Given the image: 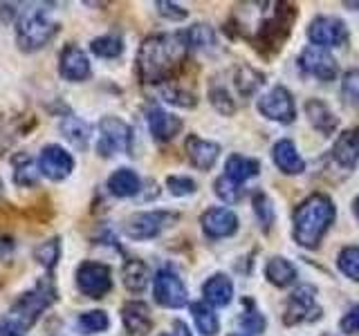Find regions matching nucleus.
I'll use <instances>...</instances> for the list:
<instances>
[{"mask_svg": "<svg viewBox=\"0 0 359 336\" xmlns=\"http://www.w3.org/2000/svg\"><path fill=\"white\" fill-rule=\"evenodd\" d=\"M166 188H168V193L175 195V197H187V195H194L196 193L198 184L191 177L171 175V177H166Z\"/></svg>", "mask_w": 359, "mask_h": 336, "instance_id": "a19ab883", "label": "nucleus"}, {"mask_svg": "<svg viewBox=\"0 0 359 336\" xmlns=\"http://www.w3.org/2000/svg\"><path fill=\"white\" fill-rule=\"evenodd\" d=\"M121 321L126 332L133 336H146L153 328L151 309L142 300H128L126 305L121 307Z\"/></svg>", "mask_w": 359, "mask_h": 336, "instance_id": "6ab92c4d", "label": "nucleus"}, {"mask_svg": "<svg viewBox=\"0 0 359 336\" xmlns=\"http://www.w3.org/2000/svg\"><path fill=\"white\" fill-rule=\"evenodd\" d=\"M254 216L261 224V229L267 233L272 229V224L276 220V213H274V206H272V200H269L263 190H256L254 193Z\"/></svg>", "mask_w": 359, "mask_h": 336, "instance_id": "c9c22d12", "label": "nucleus"}, {"mask_svg": "<svg viewBox=\"0 0 359 336\" xmlns=\"http://www.w3.org/2000/svg\"><path fill=\"white\" fill-rule=\"evenodd\" d=\"M146 123H149V130L157 141H171L184 128L182 119L160 106H151L146 110Z\"/></svg>", "mask_w": 359, "mask_h": 336, "instance_id": "dca6fc26", "label": "nucleus"}, {"mask_svg": "<svg viewBox=\"0 0 359 336\" xmlns=\"http://www.w3.org/2000/svg\"><path fill=\"white\" fill-rule=\"evenodd\" d=\"M108 190L121 200L133 197L142 190V179L133 168H117V171L108 177Z\"/></svg>", "mask_w": 359, "mask_h": 336, "instance_id": "5701e85b", "label": "nucleus"}, {"mask_svg": "<svg viewBox=\"0 0 359 336\" xmlns=\"http://www.w3.org/2000/svg\"><path fill=\"white\" fill-rule=\"evenodd\" d=\"M41 179V171H39V164L32 162L29 157L25 160H20L14 168V184L16 186H25V188H32L36 186Z\"/></svg>", "mask_w": 359, "mask_h": 336, "instance_id": "e433bc0d", "label": "nucleus"}, {"mask_svg": "<svg viewBox=\"0 0 359 336\" xmlns=\"http://www.w3.org/2000/svg\"><path fill=\"white\" fill-rule=\"evenodd\" d=\"M299 67L308 76H314L319 78V81H334L337 74H339V65H337L334 56L323 50V48H306L301 54H299Z\"/></svg>", "mask_w": 359, "mask_h": 336, "instance_id": "ddd939ff", "label": "nucleus"}, {"mask_svg": "<svg viewBox=\"0 0 359 336\" xmlns=\"http://www.w3.org/2000/svg\"><path fill=\"white\" fill-rule=\"evenodd\" d=\"M184 153L189 157V162L194 164L198 171H211L213 164L220 157V144L202 139L198 134H189L184 139Z\"/></svg>", "mask_w": 359, "mask_h": 336, "instance_id": "f3484780", "label": "nucleus"}, {"mask_svg": "<svg viewBox=\"0 0 359 336\" xmlns=\"http://www.w3.org/2000/svg\"><path fill=\"white\" fill-rule=\"evenodd\" d=\"M160 336H191V332H189V328L182 323V321H175L173 323V328H171V332H164V334H160Z\"/></svg>", "mask_w": 359, "mask_h": 336, "instance_id": "49530a36", "label": "nucleus"}, {"mask_svg": "<svg viewBox=\"0 0 359 336\" xmlns=\"http://www.w3.org/2000/svg\"><path fill=\"white\" fill-rule=\"evenodd\" d=\"M155 7H157V14H160L162 18H168V20H184L189 16L187 7L171 3V0H157Z\"/></svg>", "mask_w": 359, "mask_h": 336, "instance_id": "37998d69", "label": "nucleus"}, {"mask_svg": "<svg viewBox=\"0 0 359 336\" xmlns=\"http://www.w3.org/2000/svg\"><path fill=\"white\" fill-rule=\"evenodd\" d=\"M0 195H3V182H0Z\"/></svg>", "mask_w": 359, "mask_h": 336, "instance_id": "3c124183", "label": "nucleus"}, {"mask_svg": "<svg viewBox=\"0 0 359 336\" xmlns=\"http://www.w3.org/2000/svg\"><path fill=\"white\" fill-rule=\"evenodd\" d=\"M238 216L231 209L224 206H211L200 216V227L205 231L207 238L220 240V238H229L236 231H238Z\"/></svg>", "mask_w": 359, "mask_h": 336, "instance_id": "4468645a", "label": "nucleus"}, {"mask_svg": "<svg viewBox=\"0 0 359 336\" xmlns=\"http://www.w3.org/2000/svg\"><path fill=\"white\" fill-rule=\"evenodd\" d=\"M337 267H339V272L351 278L353 283H359V246L357 244H348L339 251L337 255Z\"/></svg>", "mask_w": 359, "mask_h": 336, "instance_id": "f704fd0d", "label": "nucleus"}, {"mask_svg": "<svg viewBox=\"0 0 359 336\" xmlns=\"http://www.w3.org/2000/svg\"><path fill=\"white\" fill-rule=\"evenodd\" d=\"M355 211H357V216H359V200H357V206H355Z\"/></svg>", "mask_w": 359, "mask_h": 336, "instance_id": "09e8293b", "label": "nucleus"}, {"mask_svg": "<svg viewBox=\"0 0 359 336\" xmlns=\"http://www.w3.org/2000/svg\"><path fill=\"white\" fill-rule=\"evenodd\" d=\"M59 72L65 81L72 83H81L93 74V67H90V59L88 54L79 48V45H65L61 56H59Z\"/></svg>", "mask_w": 359, "mask_h": 336, "instance_id": "2eb2a0df", "label": "nucleus"}, {"mask_svg": "<svg viewBox=\"0 0 359 336\" xmlns=\"http://www.w3.org/2000/svg\"><path fill=\"white\" fill-rule=\"evenodd\" d=\"M233 298V283L227 274H213L202 285V300L211 307H227Z\"/></svg>", "mask_w": 359, "mask_h": 336, "instance_id": "412c9836", "label": "nucleus"}, {"mask_svg": "<svg viewBox=\"0 0 359 336\" xmlns=\"http://www.w3.org/2000/svg\"><path fill=\"white\" fill-rule=\"evenodd\" d=\"M341 97L348 106L359 108V70H351L344 74L341 81Z\"/></svg>", "mask_w": 359, "mask_h": 336, "instance_id": "79ce46f5", "label": "nucleus"}, {"mask_svg": "<svg viewBox=\"0 0 359 336\" xmlns=\"http://www.w3.org/2000/svg\"><path fill=\"white\" fill-rule=\"evenodd\" d=\"M153 296L162 307L180 309L189 302V289L171 267H164L153 278Z\"/></svg>", "mask_w": 359, "mask_h": 336, "instance_id": "6e6552de", "label": "nucleus"}, {"mask_svg": "<svg viewBox=\"0 0 359 336\" xmlns=\"http://www.w3.org/2000/svg\"><path fill=\"white\" fill-rule=\"evenodd\" d=\"M76 287L88 298H104L112 289L110 267L97 260H86L76 269Z\"/></svg>", "mask_w": 359, "mask_h": 336, "instance_id": "1a4fd4ad", "label": "nucleus"}, {"mask_svg": "<svg viewBox=\"0 0 359 336\" xmlns=\"http://www.w3.org/2000/svg\"><path fill=\"white\" fill-rule=\"evenodd\" d=\"M339 330L346 336H359V305L348 309V314L339 321Z\"/></svg>", "mask_w": 359, "mask_h": 336, "instance_id": "c03bdc74", "label": "nucleus"}, {"mask_svg": "<svg viewBox=\"0 0 359 336\" xmlns=\"http://www.w3.org/2000/svg\"><path fill=\"white\" fill-rule=\"evenodd\" d=\"M189 52L184 31L175 34H153L144 38L137 52V74L142 83H164L168 81Z\"/></svg>", "mask_w": 359, "mask_h": 336, "instance_id": "f257e3e1", "label": "nucleus"}, {"mask_svg": "<svg viewBox=\"0 0 359 336\" xmlns=\"http://www.w3.org/2000/svg\"><path fill=\"white\" fill-rule=\"evenodd\" d=\"M187 43H189V50H211L213 45H216V31H213V27L209 25H200V22H196V25H191L187 31Z\"/></svg>", "mask_w": 359, "mask_h": 336, "instance_id": "72a5a7b5", "label": "nucleus"}, {"mask_svg": "<svg viewBox=\"0 0 359 336\" xmlns=\"http://www.w3.org/2000/svg\"><path fill=\"white\" fill-rule=\"evenodd\" d=\"M344 7H348V9H355V11H359V3H353V0H346V3H344Z\"/></svg>", "mask_w": 359, "mask_h": 336, "instance_id": "de8ad7c7", "label": "nucleus"}, {"mask_svg": "<svg viewBox=\"0 0 359 336\" xmlns=\"http://www.w3.org/2000/svg\"><path fill=\"white\" fill-rule=\"evenodd\" d=\"M229 336H245V334H238V332H236V334H229Z\"/></svg>", "mask_w": 359, "mask_h": 336, "instance_id": "8fccbe9b", "label": "nucleus"}, {"mask_svg": "<svg viewBox=\"0 0 359 336\" xmlns=\"http://www.w3.org/2000/svg\"><path fill=\"white\" fill-rule=\"evenodd\" d=\"M110 328V318L104 309H90V312H83L81 316L76 318V330L79 334L83 336H90V334H101Z\"/></svg>", "mask_w": 359, "mask_h": 336, "instance_id": "c756f323", "label": "nucleus"}, {"mask_svg": "<svg viewBox=\"0 0 359 336\" xmlns=\"http://www.w3.org/2000/svg\"><path fill=\"white\" fill-rule=\"evenodd\" d=\"M90 52L99 56V59H117L123 52V41L117 34H104V36L90 41Z\"/></svg>", "mask_w": 359, "mask_h": 336, "instance_id": "7c9ffc66", "label": "nucleus"}, {"mask_svg": "<svg viewBox=\"0 0 359 336\" xmlns=\"http://www.w3.org/2000/svg\"><path fill=\"white\" fill-rule=\"evenodd\" d=\"M272 162L283 175H301L306 171V162H303L297 144L292 139H278L272 146Z\"/></svg>", "mask_w": 359, "mask_h": 336, "instance_id": "a211bd4d", "label": "nucleus"}, {"mask_svg": "<svg viewBox=\"0 0 359 336\" xmlns=\"http://www.w3.org/2000/svg\"><path fill=\"white\" fill-rule=\"evenodd\" d=\"M306 115L308 121L314 130H319L321 134H332L337 128H339V117L328 108V104H323L321 99H308L306 101Z\"/></svg>", "mask_w": 359, "mask_h": 336, "instance_id": "4be33fe9", "label": "nucleus"}, {"mask_svg": "<svg viewBox=\"0 0 359 336\" xmlns=\"http://www.w3.org/2000/svg\"><path fill=\"white\" fill-rule=\"evenodd\" d=\"M297 267L292 265L287 258L283 255H274V258H269L267 265H265V278L272 283L274 287H290L292 283L297 280Z\"/></svg>", "mask_w": 359, "mask_h": 336, "instance_id": "a878e982", "label": "nucleus"}, {"mask_svg": "<svg viewBox=\"0 0 359 336\" xmlns=\"http://www.w3.org/2000/svg\"><path fill=\"white\" fill-rule=\"evenodd\" d=\"M256 108L265 119L276 121V123H292L297 119L294 97H292V92L283 85H274L272 90H267V92L258 99Z\"/></svg>", "mask_w": 359, "mask_h": 336, "instance_id": "9b49d317", "label": "nucleus"}, {"mask_svg": "<svg viewBox=\"0 0 359 336\" xmlns=\"http://www.w3.org/2000/svg\"><path fill=\"white\" fill-rule=\"evenodd\" d=\"M319 318H321V307L317 305V287L299 285L285 302L283 323L299 325V323H312Z\"/></svg>", "mask_w": 359, "mask_h": 336, "instance_id": "0eeeda50", "label": "nucleus"}, {"mask_svg": "<svg viewBox=\"0 0 359 336\" xmlns=\"http://www.w3.org/2000/svg\"><path fill=\"white\" fill-rule=\"evenodd\" d=\"M337 218L334 202L323 193H312L294 209L292 216V235L303 249H317L323 235L330 231Z\"/></svg>", "mask_w": 359, "mask_h": 336, "instance_id": "f03ea898", "label": "nucleus"}, {"mask_svg": "<svg viewBox=\"0 0 359 336\" xmlns=\"http://www.w3.org/2000/svg\"><path fill=\"white\" fill-rule=\"evenodd\" d=\"M121 278H123V287L133 291V294H140V291L149 287V278H151L149 265L140 260V258H130V260L123 265Z\"/></svg>", "mask_w": 359, "mask_h": 336, "instance_id": "bb28decb", "label": "nucleus"}, {"mask_svg": "<svg viewBox=\"0 0 359 336\" xmlns=\"http://www.w3.org/2000/svg\"><path fill=\"white\" fill-rule=\"evenodd\" d=\"M0 336H27V330L9 316H3L0 318Z\"/></svg>", "mask_w": 359, "mask_h": 336, "instance_id": "a18cd8bd", "label": "nucleus"}, {"mask_svg": "<svg viewBox=\"0 0 359 336\" xmlns=\"http://www.w3.org/2000/svg\"><path fill=\"white\" fill-rule=\"evenodd\" d=\"M56 34L59 25L50 20L45 9H25L20 11L16 22V45L22 52H39L48 45Z\"/></svg>", "mask_w": 359, "mask_h": 336, "instance_id": "20e7f679", "label": "nucleus"}, {"mask_svg": "<svg viewBox=\"0 0 359 336\" xmlns=\"http://www.w3.org/2000/svg\"><path fill=\"white\" fill-rule=\"evenodd\" d=\"M133 144V128L119 117H104L99 121V139L97 153L101 157H115L119 153H128Z\"/></svg>", "mask_w": 359, "mask_h": 336, "instance_id": "423d86ee", "label": "nucleus"}, {"mask_svg": "<svg viewBox=\"0 0 359 336\" xmlns=\"http://www.w3.org/2000/svg\"><path fill=\"white\" fill-rule=\"evenodd\" d=\"M258 173H261V164H258V160H252V157L236 153L229 155V160L224 162V177H229L236 184H245L247 179L256 177Z\"/></svg>", "mask_w": 359, "mask_h": 336, "instance_id": "b1692460", "label": "nucleus"}, {"mask_svg": "<svg viewBox=\"0 0 359 336\" xmlns=\"http://www.w3.org/2000/svg\"><path fill=\"white\" fill-rule=\"evenodd\" d=\"M332 160L346 171H355L359 164V128L341 132L332 146Z\"/></svg>", "mask_w": 359, "mask_h": 336, "instance_id": "aec40b11", "label": "nucleus"}, {"mask_svg": "<svg viewBox=\"0 0 359 336\" xmlns=\"http://www.w3.org/2000/svg\"><path fill=\"white\" fill-rule=\"evenodd\" d=\"M59 130L65 137V141L72 144L79 150H86L88 144H90V137H93V128H90V123L83 121L81 117H74V115H67L61 121Z\"/></svg>", "mask_w": 359, "mask_h": 336, "instance_id": "393cba45", "label": "nucleus"}, {"mask_svg": "<svg viewBox=\"0 0 359 336\" xmlns=\"http://www.w3.org/2000/svg\"><path fill=\"white\" fill-rule=\"evenodd\" d=\"M209 101H211V106L216 108L220 115H233L236 112V104H233V99L231 94L227 92V88H224L222 83H211L209 85Z\"/></svg>", "mask_w": 359, "mask_h": 336, "instance_id": "58836bf2", "label": "nucleus"}, {"mask_svg": "<svg viewBox=\"0 0 359 336\" xmlns=\"http://www.w3.org/2000/svg\"><path fill=\"white\" fill-rule=\"evenodd\" d=\"M39 171L52 182H63L74 171V157L59 144H48L39 153Z\"/></svg>", "mask_w": 359, "mask_h": 336, "instance_id": "f8f14e48", "label": "nucleus"}, {"mask_svg": "<svg viewBox=\"0 0 359 336\" xmlns=\"http://www.w3.org/2000/svg\"><path fill=\"white\" fill-rule=\"evenodd\" d=\"M59 258H61V238H50L34 249V260L45 269L48 276L54 272L56 265H59Z\"/></svg>", "mask_w": 359, "mask_h": 336, "instance_id": "c85d7f7f", "label": "nucleus"}, {"mask_svg": "<svg viewBox=\"0 0 359 336\" xmlns=\"http://www.w3.org/2000/svg\"><path fill=\"white\" fill-rule=\"evenodd\" d=\"M213 190H216V195L224 202V204H236V202H241L243 195H245L243 184H236V182H231L229 177H224V175L213 182Z\"/></svg>", "mask_w": 359, "mask_h": 336, "instance_id": "4c0bfd02", "label": "nucleus"}, {"mask_svg": "<svg viewBox=\"0 0 359 336\" xmlns=\"http://www.w3.org/2000/svg\"><path fill=\"white\" fill-rule=\"evenodd\" d=\"M308 38L314 48H341V45L348 43L351 38V31H348L346 22L341 18L334 16H317L314 20H310L308 25Z\"/></svg>", "mask_w": 359, "mask_h": 336, "instance_id": "9d476101", "label": "nucleus"}, {"mask_svg": "<svg viewBox=\"0 0 359 336\" xmlns=\"http://www.w3.org/2000/svg\"><path fill=\"white\" fill-rule=\"evenodd\" d=\"M267 328V321L261 312H258V307L254 305V302L250 298H245V312L241 316V330L245 332V336H261Z\"/></svg>", "mask_w": 359, "mask_h": 336, "instance_id": "2f4dec72", "label": "nucleus"}, {"mask_svg": "<svg viewBox=\"0 0 359 336\" xmlns=\"http://www.w3.org/2000/svg\"><path fill=\"white\" fill-rule=\"evenodd\" d=\"M180 213L175 211H140L123 222V233L130 240H153L166 229H171L173 224H177Z\"/></svg>", "mask_w": 359, "mask_h": 336, "instance_id": "39448f33", "label": "nucleus"}, {"mask_svg": "<svg viewBox=\"0 0 359 336\" xmlns=\"http://www.w3.org/2000/svg\"><path fill=\"white\" fill-rule=\"evenodd\" d=\"M191 316H194L196 328L202 336H216L220 332V318L209 302L205 300L191 302Z\"/></svg>", "mask_w": 359, "mask_h": 336, "instance_id": "cd10ccee", "label": "nucleus"}, {"mask_svg": "<svg viewBox=\"0 0 359 336\" xmlns=\"http://www.w3.org/2000/svg\"><path fill=\"white\" fill-rule=\"evenodd\" d=\"M263 74L254 70L252 65H241L238 70H236V76H233V81H236V88H238V92L243 97H252L258 88L263 85Z\"/></svg>", "mask_w": 359, "mask_h": 336, "instance_id": "473e14b6", "label": "nucleus"}, {"mask_svg": "<svg viewBox=\"0 0 359 336\" xmlns=\"http://www.w3.org/2000/svg\"><path fill=\"white\" fill-rule=\"evenodd\" d=\"M52 302H56V285L52 283L50 276H43L32 289L22 291V294L11 302L7 316L11 321H16L18 325H22L25 330H29Z\"/></svg>", "mask_w": 359, "mask_h": 336, "instance_id": "7ed1b4c3", "label": "nucleus"}, {"mask_svg": "<svg viewBox=\"0 0 359 336\" xmlns=\"http://www.w3.org/2000/svg\"><path fill=\"white\" fill-rule=\"evenodd\" d=\"M162 99L166 104H173V106H180V108H194L196 106V97L187 92L182 88H173V85H164L160 90Z\"/></svg>", "mask_w": 359, "mask_h": 336, "instance_id": "ea45409f", "label": "nucleus"}]
</instances>
